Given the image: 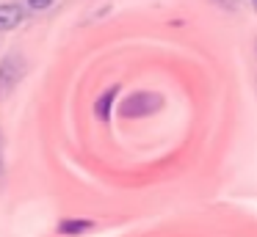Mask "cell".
Instances as JSON below:
<instances>
[{
	"label": "cell",
	"instance_id": "1",
	"mask_svg": "<svg viewBox=\"0 0 257 237\" xmlns=\"http://www.w3.org/2000/svg\"><path fill=\"white\" fill-rule=\"evenodd\" d=\"M158 108H161V97L152 94V91H136V94H130L127 99L119 102V113L127 116V119L130 116H133V119L150 116V113H155Z\"/></svg>",
	"mask_w": 257,
	"mask_h": 237
},
{
	"label": "cell",
	"instance_id": "2",
	"mask_svg": "<svg viewBox=\"0 0 257 237\" xmlns=\"http://www.w3.org/2000/svg\"><path fill=\"white\" fill-rule=\"evenodd\" d=\"M23 72H25V64L20 61V55L9 53L6 58H3V64H0V91H9V88L23 77Z\"/></svg>",
	"mask_w": 257,
	"mask_h": 237
},
{
	"label": "cell",
	"instance_id": "3",
	"mask_svg": "<svg viewBox=\"0 0 257 237\" xmlns=\"http://www.w3.org/2000/svg\"><path fill=\"white\" fill-rule=\"evenodd\" d=\"M25 9L20 3H14V0H6V3H0V33L6 31H14V28L20 25V22L25 20Z\"/></svg>",
	"mask_w": 257,
	"mask_h": 237
},
{
	"label": "cell",
	"instance_id": "4",
	"mask_svg": "<svg viewBox=\"0 0 257 237\" xmlns=\"http://www.w3.org/2000/svg\"><path fill=\"white\" fill-rule=\"evenodd\" d=\"M116 91H119V86H111V88H108V91L94 102V116H97L100 121H108V119H111V108H113V102H116Z\"/></svg>",
	"mask_w": 257,
	"mask_h": 237
},
{
	"label": "cell",
	"instance_id": "5",
	"mask_svg": "<svg viewBox=\"0 0 257 237\" xmlns=\"http://www.w3.org/2000/svg\"><path fill=\"white\" fill-rule=\"evenodd\" d=\"M91 220H83V218H67L61 220V226H58V231L61 234H69V237H78V234H86V231L91 229Z\"/></svg>",
	"mask_w": 257,
	"mask_h": 237
},
{
	"label": "cell",
	"instance_id": "6",
	"mask_svg": "<svg viewBox=\"0 0 257 237\" xmlns=\"http://www.w3.org/2000/svg\"><path fill=\"white\" fill-rule=\"evenodd\" d=\"M28 3V9H34V11H45V9H50L56 0H25Z\"/></svg>",
	"mask_w": 257,
	"mask_h": 237
},
{
	"label": "cell",
	"instance_id": "7",
	"mask_svg": "<svg viewBox=\"0 0 257 237\" xmlns=\"http://www.w3.org/2000/svg\"><path fill=\"white\" fill-rule=\"evenodd\" d=\"M0 171H3V138H0Z\"/></svg>",
	"mask_w": 257,
	"mask_h": 237
},
{
	"label": "cell",
	"instance_id": "8",
	"mask_svg": "<svg viewBox=\"0 0 257 237\" xmlns=\"http://www.w3.org/2000/svg\"><path fill=\"white\" fill-rule=\"evenodd\" d=\"M249 3H251V9H254V11H257V0H249Z\"/></svg>",
	"mask_w": 257,
	"mask_h": 237
}]
</instances>
